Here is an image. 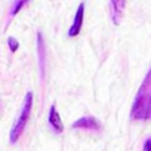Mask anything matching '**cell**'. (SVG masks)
Here are the masks:
<instances>
[{
    "label": "cell",
    "instance_id": "obj_1",
    "mask_svg": "<svg viewBox=\"0 0 151 151\" xmlns=\"http://www.w3.org/2000/svg\"><path fill=\"white\" fill-rule=\"evenodd\" d=\"M132 120H151V68L147 73L145 79L135 96L132 110Z\"/></svg>",
    "mask_w": 151,
    "mask_h": 151
},
{
    "label": "cell",
    "instance_id": "obj_2",
    "mask_svg": "<svg viewBox=\"0 0 151 151\" xmlns=\"http://www.w3.org/2000/svg\"><path fill=\"white\" fill-rule=\"evenodd\" d=\"M31 108H33V92H27L25 98H24V102H22V108H21V113L18 116V119L15 120L12 129H11V133H9V141L12 144H15L19 136L22 135L25 126H27V122L30 119V114H31Z\"/></svg>",
    "mask_w": 151,
    "mask_h": 151
},
{
    "label": "cell",
    "instance_id": "obj_3",
    "mask_svg": "<svg viewBox=\"0 0 151 151\" xmlns=\"http://www.w3.org/2000/svg\"><path fill=\"white\" fill-rule=\"evenodd\" d=\"M83 18H85V3H80L79 8H77V12L74 15V21L68 30V36L70 37H76L79 36L80 30H82V25H83Z\"/></svg>",
    "mask_w": 151,
    "mask_h": 151
},
{
    "label": "cell",
    "instance_id": "obj_4",
    "mask_svg": "<svg viewBox=\"0 0 151 151\" xmlns=\"http://www.w3.org/2000/svg\"><path fill=\"white\" fill-rule=\"evenodd\" d=\"M73 127L74 129H88V130H101V123L95 117L86 116V117L76 120L73 123Z\"/></svg>",
    "mask_w": 151,
    "mask_h": 151
},
{
    "label": "cell",
    "instance_id": "obj_5",
    "mask_svg": "<svg viewBox=\"0 0 151 151\" xmlns=\"http://www.w3.org/2000/svg\"><path fill=\"white\" fill-rule=\"evenodd\" d=\"M47 122H49L50 127H52L56 133H62V132H64V123H62L61 116H59V113L56 111V107H55V105H50Z\"/></svg>",
    "mask_w": 151,
    "mask_h": 151
},
{
    "label": "cell",
    "instance_id": "obj_6",
    "mask_svg": "<svg viewBox=\"0 0 151 151\" xmlns=\"http://www.w3.org/2000/svg\"><path fill=\"white\" fill-rule=\"evenodd\" d=\"M37 53H39V64H40V71H42V77L45 76V53H46V47H45V42H43V36L39 31L37 33Z\"/></svg>",
    "mask_w": 151,
    "mask_h": 151
},
{
    "label": "cell",
    "instance_id": "obj_7",
    "mask_svg": "<svg viewBox=\"0 0 151 151\" xmlns=\"http://www.w3.org/2000/svg\"><path fill=\"white\" fill-rule=\"evenodd\" d=\"M124 3L126 2H123V0H113V2H110V5H111V17H113V22L114 24H119V21H120V17H122V12H123V9H124Z\"/></svg>",
    "mask_w": 151,
    "mask_h": 151
},
{
    "label": "cell",
    "instance_id": "obj_8",
    "mask_svg": "<svg viewBox=\"0 0 151 151\" xmlns=\"http://www.w3.org/2000/svg\"><path fill=\"white\" fill-rule=\"evenodd\" d=\"M27 2H24V0H19V2H15L14 3V6H12V9H11V17H14V15H17L22 8H24V5H25Z\"/></svg>",
    "mask_w": 151,
    "mask_h": 151
},
{
    "label": "cell",
    "instance_id": "obj_9",
    "mask_svg": "<svg viewBox=\"0 0 151 151\" xmlns=\"http://www.w3.org/2000/svg\"><path fill=\"white\" fill-rule=\"evenodd\" d=\"M8 45H9L11 52H17V50H18V47H19L18 40H17V39H14V37H9V39H8Z\"/></svg>",
    "mask_w": 151,
    "mask_h": 151
},
{
    "label": "cell",
    "instance_id": "obj_10",
    "mask_svg": "<svg viewBox=\"0 0 151 151\" xmlns=\"http://www.w3.org/2000/svg\"><path fill=\"white\" fill-rule=\"evenodd\" d=\"M144 151H151V138H148L144 142Z\"/></svg>",
    "mask_w": 151,
    "mask_h": 151
}]
</instances>
